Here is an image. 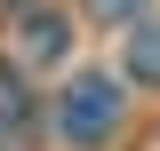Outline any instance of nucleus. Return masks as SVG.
Here are the masks:
<instances>
[{
  "instance_id": "obj_5",
  "label": "nucleus",
  "mask_w": 160,
  "mask_h": 151,
  "mask_svg": "<svg viewBox=\"0 0 160 151\" xmlns=\"http://www.w3.org/2000/svg\"><path fill=\"white\" fill-rule=\"evenodd\" d=\"M80 8H88V16H104V24H128L144 0H80Z\"/></svg>"
},
{
  "instance_id": "obj_2",
  "label": "nucleus",
  "mask_w": 160,
  "mask_h": 151,
  "mask_svg": "<svg viewBox=\"0 0 160 151\" xmlns=\"http://www.w3.org/2000/svg\"><path fill=\"white\" fill-rule=\"evenodd\" d=\"M64 48H72L64 16H24V32H16V56H24V64H56Z\"/></svg>"
},
{
  "instance_id": "obj_1",
  "label": "nucleus",
  "mask_w": 160,
  "mask_h": 151,
  "mask_svg": "<svg viewBox=\"0 0 160 151\" xmlns=\"http://www.w3.org/2000/svg\"><path fill=\"white\" fill-rule=\"evenodd\" d=\"M112 127H120V88H112L104 72H80L72 88L56 95V135L88 151V143H104Z\"/></svg>"
},
{
  "instance_id": "obj_4",
  "label": "nucleus",
  "mask_w": 160,
  "mask_h": 151,
  "mask_svg": "<svg viewBox=\"0 0 160 151\" xmlns=\"http://www.w3.org/2000/svg\"><path fill=\"white\" fill-rule=\"evenodd\" d=\"M128 80H152L160 88V24H136V40H128Z\"/></svg>"
},
{
  "instance_id": "obj_3",
  "label": "nucleus",
  "mask_w": 160,
  "mask_h": 151,
  "mask_svg": "<svg viewBox=\"0 0 160 151\" xmlns=\"http://www.w3.org/2000/svg\"><path fill=\"white\" fill-rule=\"evenodd\" d=\"M32 135V103H24V88L8 72H0V143H24Z\"/></svg>"
}]
</instances>
